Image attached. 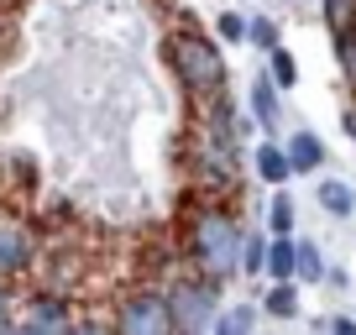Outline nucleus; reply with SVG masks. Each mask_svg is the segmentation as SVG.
I'll return each instance as SVG.
<instances>
[{
    "mask_svg": "<svg viewBox=\"0 0 356 335\" xmlns=\"http://www.w3.org/2000/svg\"><path fill=\"white\" fill-rule=\"evenodd\" d=\"M68 325H74V314H68V304L63 299H32L26 304V320H22V330L26 335H68Z\"/></svg>",
    "mask_w": 356,
    "mask_h": 335,
    "instance_id": "6",
    "label": "nucleus"
},
{
    "mask_svg": "<svg viewBox=\"0 0 356 335\" xmlns=\"http://www.w3.org/2000/svg\"><path fill=\"white\" fill-rule=\"evenodd\" d=\"M252 115H257L262 131L278 126V90H273V79H257V84H252Z\"/></svg>",
    "mask_w": 356,
    "mask_h": 335,
    "instance_id": "8",
    "label": "nucleus"
},
{
    "mask_svg": "<svg viewBox=\"0 0 356 335\" xmlns=\"http://www.w3.org/2000/svg\"><path fill=\"white\" fill-rule=\"evenodd\" d=\"M293 84H299V63H293V53L273 47V90H293Z\"/></svg>",
    "mask_w": 356,
    "mask_h": 335,
    "instance_id": "16",
    "label": "nucleus"
},
{
    "mask_svg": "<svg viewBox=\"0 0 356 335\" xmlns=\"http://www.w3.org/2000/svg\"><path fill=\"white\" fill-rule=\"evenodd\" d=\"M262 268H267V241L262 236H241V262H236V272H252L257 278Z\"/></svg>",
    "mask_w": 356,
    "mask_h": 335,
    "instance_id": "15",
    "label": "nucleus"
},
{
    "mask_svg": "<svg viewBox=\"0 0 356 335\" xmlns=\"http://www.w3.org/2000/svg\"><path fill=\"white\" fill-rule=\"evenodd\" d=\"M330 335H356V320H330Z\"/></svg>",
    "mask_w": 356,
    "mask_h": 335,
    "instance_id": "24",
    "label": "nucleus"
},
{
    "mask_svg": "<svg viewBox=\"0 0 356 335\" xmlns=\"http://www.w3.org/2000/svg\"><path fill=\"white\" fill-rule=\"evenodd\" d=\"M11 325V293H6V283H0V330Z\"/></svg>",
    "mask_w": 356,
    "mask_h": 335,
    "instance_id": "23",
    "label": "nucleus"
},
{
    "mask_svg": "<svg viewBox=\"0 0 356 335\" xmlns=\"http://www.w3.org/2000/svg\"><path fill=\"white\" fill-rule=\"evenodd\" d=\"M32 257H37V246H32V236H26V225L22 220H0V283L16 278V272H26Z\"/></svg>",
    "mask_w": 356,
    "mask_h": 335,
    "instance_id": "5",
    "label": "nucleus"
},
{
    "mask_svg": "<svg viewBox=\"0 0 356 335\" xmlns=\"http://www.w3.org/2000/svg\"><path fill=\"white\" fill-rule=\"evenodd\" d=\"M257 330V309L252 304H231L215 314V335H252Z\"/></svg>",
    "mask_w": 356,
    "mask_h": 335,
    "instance_id": "10",
    "label": "nucleus"
},
{
    "mask_svg": "<svg viewBox=\"0 0 356 335\" xmlns=\"http://www.w3.org/2000/svg\"><path fill=\"white\" fill-rule=\"evenodd\" d=\"M115 335H178L173 314H168V299L163 293H131V299L121 304Z\"/></svg>",
    "mask_w": 356,
    "mask_h": 335,
    "instance_id": "4",
    "label": "nucleus"
},
{
    "mask_svg": "<svg viewBox=\"0 0 356 335\" xmlns=\"http://www.w3.org/2000/svg\"><path fill=\"white\" fill-rule=\"evenodd\" d=\"M335 58H341V74H346V84L356 90V26L335 37Z\"/></svg>",
    "mask_w": 356,
    "mask_h": 335,
    "instance_id": "19",
    "label": "nucleus"
},
{
    "mask_svg": "<svg viewBox=\"0 0 356 335\" xmlns=\"http://www.w3.org/2000/svg\"><path fill=\"white\" fill-rule=\"evenodd\" d=\"M267 225H273V236H293V199L289 194H278L267 204Z\"/></svg>",
    "mask_w": 356,
    "mask_h": 335,
    "instance_id": "18",
    "label": "nucleus"
},
{
    "mask_svg": "<svg viewBox=\"0 0 356 335\" xmlns=\"http://www.w3.org/2000/svg\"><path fill=\"white\" fill-rule=\"evenodd\" d=\"M0 335H26V330H22V325H6V330H0Z\"/></svg>",
    "mask_w": 356,
    "mask_h": 335,
    "instance_id": "25",
    "label": "nucleus"
},
{
    "mask_svg": "<svg viewBox=\"0 0 356 335\" xmlns=\"http://www.w3.org/2000/svg\"><path fill=\"white\" fill-rule=\"evenodd\" d=\"M220 37H225V42H241V37H246V22L225 11V16H220Z\"/></svg>",
    "mask_w": 356,
    "mask_h": 335,
    "instance_id": "21",
    "label": "nucleus"
},
{
    "mask_svg": "<svg viewBox=\"0 0 356 335\" xmlns=\"http://www.w3.org/2000/svg\"><path fill=\"white\" fill-rule=\"evenodd\" d=\"M168 314H173V330L184 335H200L215 325V293L210 283H178L173 293H168Z\"/></svg>",
    "mask_w": 356,
    "mask_h": 335,
    "instance_id": "3",
    "label": "nucleus"
},
{
    "mask_svg": "<svg viewBox=\"0 0 356 335\" xmlns=\"http://www.w3.org/2000/svg\"><path fill=\"white\" fill-rule=\"evenodd\" d=\"M168 63H173V79L184 84V95H194V100H220L225 63H220V47L204 32L178 26V32L168 37Z\"/></svg>",
    "mask_w": 356,
    "mask_h": 335,
    "instance_id": "1",
    "label": "nucleus"
},
{
    "mask_svg": "<svg viewBox=\"0 0 356 335\" xmlns=\"http://www.w3.org/2000/svg\"><path fill=\"white\" fill-rule=\"evenodd\" d=\"M320 204H325V215L346 220V215L356 210V189H351V183H335V179H325V183H320Z\"/></svg>",
    "mask_w": 356,
    "mask_h": 335,
    "instance_id": "9",
    "label": "nucleus"
},
{
    "mask_svg": "<svg viewBox=\"0 0 356 335\" xmlns=\"http://www.w3.org/2000/svg\"><path fill=\"white\" fill-rule=\"evenodd\" d=\"M283 157H289L293 173H314V168L325 163V142H320L314 131H304V126H299V131L289 136V147H283Z\"/></svg>",
    "mask_w": 356,
    "mask_h": 335,
    "instance_id": "7",
    "label": "nucleus"
},
{
    "mask_svg": "<svg viewBox=\"0 0 356 335\" xmlns=\"http://www.w3.org/2000/svg\"><path fill=\"white\" fill-rule=\"evenodd\" d=\"M278 283H293V236H278V241H267V268Z\"/></svg>",
    "mask_w": 356,
    "mask_h": 335,
    "instance_id": "11",
    "label": "nucleus"
},
{
    "mask_svg": "<svg viewBox=\"0 0 356 335\" xmlns=\"http://www.w3.org/2000/svg\"><path fill=\"white\" fill-rule=\"evenodd\" d=\"M293 278H304V283L325 278V262H320V246L314 241H293Z\"/></svg>",
    "mask_w": 356,
    "mask_h": 335,
    "instance_id": "12",
    "label": "nucleus"
},
{
    "mask_svg": "<svg viewBox=\"0 0 356 335\" xmlns=\"http://www.w3.org/2000/svg\"><path fill=\"white\" fill-rule=\"evenodd\" d=\"M293 168H289V157H283V147H257V179L262 183H283Z\"/></svg>",
    "mask_w": 356,
    "mask_h": 335,
    "instance_id": "13",
    "label": "nucleus"
},
{
    "mask_svg": "<svg viewBox=\"0 0 356 335\" xmlns=\"http://www.w3.org/2000/svg\"><path fill=\"white\" fill-rule=\"evenodd\" d=\"M68 335H115V330H105V325H95V320H74Z\"/></svg>",
    "mask_w": 356,
    "mask_h": 335,
    "instance_id": "22",
    "label": "nucleus"
},
{
    "mask_svg": "<svg viewBox=\"0 0 356 335\" xmlns=\"http://www.w3.org/2000/svg\"><path fill=\"white\" fill-rule=\"evenodd\" d=\"M267 314H273V320H293V314H299V288H293V283H278V288L267 293Z\"/></svg>",
    "mask_w": 356,
    "mask_h": 335,
    "instance_id": "14",
    "label": "nucleus"
},
{
    "mask_svg": "<svg viewBox=\"0 0 356 335\" xmlns=\"http://www.w3.org/2000/svg\"><path fill=\"white\" fill-rule=\"evenodd\" d=\"M189 257L194 268L204 272V278H231L236 262H241V231H236L231 210H220V204H210V210L194 215V231H189Z\"/></svg>",
    "mask_w": 356,
    "mask_h": 335,
    "instance_id": "2",
    "label": "nucleus"
},
{
    "mask_svg": "<svg viewBox=\"0 0 356 335\" xmlns=\"http://www.w3.org/2000/svg\"><path fill=\"white\" fill-rule=\"evenodd\" d=\"M325 22H330V32H351L356 26V0H325Z\"/></svg>",
    "mask_w": 356,
    "mask_h": 335,
    "instance_id": "17",
    "label": "nucleus"
},
{
    "mask_svg": "<svg viewBox=\"0 0 356 335\" xmlns=\"http://www.w3.org/2000/svg\"><path fill=\"white\" fill-rule=\"evenodd\" d=\"M246 37H252V42L262 47V53H273V47H278V26L267 22V16H257V22H246Z\"/></svg>",
    "mask_w": 356,
    "mask_h": 335,
    "instance_id": "20",
    "label": "nucleus"
}]
</instances>
